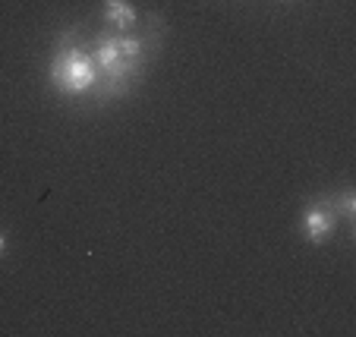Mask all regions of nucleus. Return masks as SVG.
Returning a JSON list of instances; mask_svg holds the SVG:
<instances>
[{"label": "nucleus", "mask_w": 356, "mask_h": 337, "mask_svg": "<svg viewBox=\"0 0 356 337\" xmlns=\"http://www.w3.org/2000/svg\"><path fill=\"white\" fill-rule=\"evenodd\" d=\"M98 67H95V57L82 54L79 47H67L54 57L51 63V82L60 88L63 94H86L88 88L98 85Z\"/></svg>", "instance_id": "f257e3e1"}, {"label": "nucleus", "mask_w": 356, "mask_h": 337, "mask_svg": "<svg viewBox=\"0 0 356 337\" xmlns=\"http://www.w3.org/2000/svg\"><path fill=\"white\" fill-rule=\"evenodd\" d=\"M95 63H98L104 73H111V79H127L136 67L133 60H127V57L120 54L117 38H98L95 41Z\"/></svg>", "instance_id": "f03ea898"}, {"label": "nucleus", "mask_w": 356, "mask_h": 337, "mask_svg": "<svg viewBox=\"0 0 356 337\" xmlns=\"http://www.w3.org/2000/svg\"><path fill=\"white\" fill-rule=\"evenodd\" d=\"M331 233H334V215H331L325 205H312V208L302 215V236H306L312 246H322Z\"/></svg>", "instance_id": "7ed1b4c3"}, {"label": "nucleus", "mask_w": 356, "mask_h": 337, "mask_svg": "<svg viewBox=\"0 0 356 337\" xmlns=\"http://www.w3.org/2000/svg\"><path fill=\"white\" fill-rule=\"evenodd\" d=\"M104 19L114 28L127 32V28L136 26V7L129 0H104Z\"/></svg>", "instance_id": "20e7f679"}, {"label": "nucleus", "mask_w": 356, "mask_h": 337, "mask_svg": "<svg viewBox=\"0 0 356 337\" xmlns=\"http://www.w3.org/2000/svg\"><path fill=\"white\" fill-rule=\"evenodd\" d=\"M334 208L341 211L347 221H353V217H356V196L350 192V189H347V192H341V196H337V202H334Z\"/></svg>", "instance_id": "39448f33"}, {"label": "nucleus", "mask_w": 356, "mask_h": 337, "mask_svg": "<svg viewBox=\"0 0 356 337\" xmlns=\"http://www.w3.org/2000/svg\"><path fill=\"white\" fill-rule=\"evenodd\" d=\"M117 44H120V54L127 57V60H139L142 57V41L139 38H117Z\"/></svg>", "instance_id": "423d86ee"}, {"label": "nucleus", "mask_w": 356, "mask_h": 337, "mask_svg": "<svg viewBox=\"0 0 356 337\" xmlns=\"http://www.w3.org/2000/svg\"><path fill=\"white\" fill-rule=\"evenodd\" d=\"M3 249H7V236L0 233V256H3Z\"/></svg>", "instance_id": "0eeeda50"}]
</instances>
